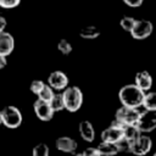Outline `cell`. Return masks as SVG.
Listing matches in <instances>:
<instances>
[{
  "label": "cell",
  "instance_id": "cell-1",
  "mask_svg": "<svg viewBox=\"0 0 156 156\" xmlns=\"http://www.w3.org/2000/svg\"><path fill=\"white\" fill-rule=\"evenodd\" d=\"M144 96H145V91H143L135 84H126L118 91V98L122 106L132 107V108L143 107Z\"/></svg>",
  "mask_w": 156,
  "mask_h": 156
},
{
  "label": "cell",
  "instance_id": "cell-2",
  "mask_svg": "<svg viewBox=\"0 0 156 156\" xmlns=\"http://www.w3.org/2000/svg\"><path fill=\"white\" fill-rule=\"evenodd\" d=\"M65 110L68 112H77L83 105V93L78 87H67L62 91Z\"/></svg>",
  "mask_w": 156,
  "mask_h": 156
},
{
  "label": "cell",
  "instance_id": "cell-3",
  "mask_svg": "<svg viewBox=\"0 0 156 156\" xmlns=\"http://www.w3.org/2000/svg\"><path fill=\"white\" fill-rule=\"evenodd\" d=\"M1 124H4L9 129H16L22 124L23 116L18 107L16 106H6L1 111Z\"/></svg>",
  "mask_w": 156,
  "mask_h": 156
},
{
  "label": "cell",
  "instance_id": "cell-4",
  "mask_svg": "<svg viewBox=\"0 0 156 156\" xmlns=\"http://www.w3.org/2000/svg\"><path fill=\"white\" fill-rule=\"evenodd\" d=\"M140 110L139 108H132V107H126L121 106L116 113H115V121L122 126H129V124H136L138 118L140 116Z\"/></svg>",
  "mask_w": 156,
  "mask_h": 156
},
{
  "label": "cell",
  "instance_id": "cell-5",
  "mask_svg": "<svg viewBox=\"0 0 156 156\" xmlns=\"http://www.w3.org/2000/svg\"><path fill=\"white\" fill-rule=\"evenodd\" d=\"M136 127L143 133H150L156 129V111L143 110L136 122Z\"/></svg>",
  "mask_w": 156,
  "mask_h": 156
},
{
  "label": "cell",
  "instance_id": "cell-6",
  "mask_svg": "<svg viewBox=\"0 0 156 156\" xmlns=\"http://www.w3.org/2000/svg\"><path fill=\"white\" fill-rule=\"evenodd\" d=\"M152 30H154V26H152L151 21L136 20L133 29L130 30V35H132V38H134L136 40H144L151 35Z\"/></svg>",
  "mask_w": 156,
  "mask_h": 156
},
{
  "label": "cell",
  "instance_id": "cell-7",
  "mask_svg": "<svg viewBox=\"0 0 156 156\" xmlns=\"http://www.w3.org/2000/svg\"><path fill=\"white\" fill-rule=\"evenodd\" d=\"M121 139H123V126L113 121L106 129L101 132V141L107 143H118Z\"/></svg>",
  "mask_w": 156,
  "mask_h": 156
},
{
  "label": "cell",
  "instance_id": "cell-8",
  "mask_svg": "<svg viewBox=\"0 0 156 156\" xmlns=\"http://www.w3.org/2000/svg\"><path fill=\"white\" fill-rule=\"evenodd\" d=\"M152 147V140L150 136L141 134L135 141L132 143L130 145V154L135 156H145L146 154L150 152Z\"/></svg>",
  "mask_w": 156,
  "mask_h": 156
},
{
  "label": "cell",
  "instance_id": "cell-9",
  "mask_svg": "<svg viewBox=\"0 0 156 156\" xmlns=\"http://www.w3.org/2000/svg\"><path fill=\"white\" fill-rule=\"evenodd\" d=\"M48 84L57 91H63L68 87V77L62 71H52L48 77Z\"/></svg>",
  "mask_w": 156,
  "mask_h": 156
},
{
  "label": "cell",
  "instance_id": "cell-10",
  "mask_svg": "<svg viewBox=\"0 0 156 156\" xmlns=\"http://www.w3.org/2000/svg\"><path fill=\"white\" fill-rule=\"evenodd\" d=\"M33 110H34L35 116H37L40 121H43V122L50 121V119L52 118L54 113H55V112L52 111L50 104L46 102V101H43V100H40V99H37V100L34 101V104H33Z\"/></svg>",
  "mask_w": 156,
  "mask_h": 156
},
{
  "label": "cell",
  "instance_id": "cell-11",
  "mask_svg": "<svg viewBox=\"0 0 156 156\" xmlns=\"http://www.w3.org/2000/svg\"><path fill=\"white\" fill-rule=\"evenodd\" d=\"M152 83V76L147 71H139L134 77V84L145 93L151 89Z\"/></svg>",
  "mask_w": 156,
  "mask_h": 156
},
{
  "label": "cell",
  "instance_id": "cell-12",
  "mask_svg": "<svg viewBox=\"0 0 156 156\" xmlns=\"http://www.w3.org/2000/svg\"><path fill=\"white\" fill-rule=\"evenodd\" d=\"M55 146H56L57 150H60L62 152L71 154L73 151H77L78 143L71 136H60L58 139H56Z\"/></svg>",
  "mask_w": 156,
  "mask_h": 156
},
{
  "label": "cell",
  "instance_id": "cell-13",
  "mask_svg": "<svg viewBox=\"0 0 156 156\" xmlns=\"http://www.w3.org/2000/svg\"><path fill=\"white\" fill-rule=\"evenodd\" d=\"M78 130H79V135L84 141L93 143L95 140V129L90 121H87V119L82 121L78 126Z\"/></svg>",
  "mask_w": 156,
  "mask_h": 156
},
{
  "label": "cell",
  "instance_id": "cell-14",
  "mask_svg": "<svg viewBox=\"0 0 156 156\" xmlns=\"http://www.w3.org/2000/svg\"><path fill=\"white\" fill-rule=\"evenodd\" d=\"M13 49H15L13 37L7 32L0 33V54L4 56H9L13 51Z\"/></svg>",
  "mask_w": 156,
  "mask_h": 156
},
{
  "label": "cell",
  "instance_id": "cell-15",
  "mask_svg": "<svg viewBox=\"0 0 156 156\" xmlns=\"http://www.w3.org/2000/svg\"><path fill=\"white\" fill-rule=\"evenodd\" d=\"M96 149H98V151L100 152L101 156H115V155H117L119 152L118 147H117V144L107 143V141H101L98 145Z\"/></svg>",
  "mask_w": 156,
  "mask_h": 156
},
{
  "label": "cell",
  "instance_id": "cell-16",
  "mask_svg": "<svg viewBox=\"0 0 156 156\" xmlns=\"http://www.w3.org/2000/svg\"><path fill=\"white\" fill-rule=\"evenodd\" d=\"M141 135V132L136 127V124H129V126H123V138L127 139L130 144L135 141L139 136Z\"/></svg>",
  "mask_w": 156,
  "mask_h": 156
},
{
  "label": "cell",
  "instance_id": "cell-17",
  "mask_svg": "<svg viewBox=\"0 0 156 156\" xmlns=\"http://www.w3.org/2000/svg\"><path fill=\"white\" fill-rule=\"evenodd\" d=\"M100 35V30L95 26H87L79 30V37L83 39H95Z\"/></svg>",
  "mask_w": 156,
  "mask_h": 156
},
{
  "label": "cell",
  "instance_id": "cell-18",
  "mask_svg": "<svg viewBox=\"0 0 156 156\" xmlns=\"http://www.w3.org/2000/svg\"><path fill=\"white\" fill-rule=\"evenodd\" d=\"M51 108L54 112H58L65 110V101H63V96L62 93H55L54 96L51 98V100L49 101Z\"/></svg>",
  "mask_w": 156,
  "mask_h": 156
},
{
  "label": "cell",
  "instance_id": "cell-19",
  "mask_svg": "<svg viewBox=\"0 0 156 156\" xmlns=\"http://www.w3.org/2000/svg\"><path fill=\"white\" fill-rule=\"evenodd\" d=\"M143 107H144V110L156 111V91L145 93L144 101H143Z\"/></svg>",
  "mask_w": 156,
  "mask_h": 156
},
{
  "label": "cell",
  "instance_id": "cell-20",
  "mask_svg": "<svg viewBox=\"0 0 156 156\" xmlns=\"http://www.w3.org/2000/svg\"><path fill=\"white\" fill-rule=\"evenodd\" d=\"M50 149L45 143L37 144L32 150V156H49Z\"/></svg>",
  "mask_w": 156,
  "mask_h": 156
},
{
  "label": "cell",
  "instance_id": "cell-21",
  "mask_svg": "<svg viewBox=\"0 0 156 156\" xmlns=\"http://www.w3.org/2000/svg\"><path fill=\"white\" fill-rule=\"evenodd\" d=\"M135 18H133V17H130V16H124V17H122L121 18V21H119V26L122 27V29L123 30H126V32H129L130 33V30L133 29V27H134V23H135Z\"/></svg>",
  "mask_w": 156,
  "mask_h": 156
},
{
  "label": "cell",
  "instance_id": "cell-22",
  "mask_svg": "<svg viewBox=\"0 0 156 156\" xmlns=\"http://www.w3.org/2000/svg\"><path fill=\"white\" fill-rule=\"evenodd\" d=\"M54 89L49 85V84H45V87L43 88V90L39 93V95H38V99H40V100H43V101H46V102H49L50 100H51V98L54 96Z\"/></svg>",
  "mask_w": 156,
  "mask_h": 156
},
{
  "label": "cell",
  "instance_id": "cell-23",
  "mask_svg": "<svg viewBox=\"0 0 156 156\" xmlns=\"http://www.w3.org/2000/svg\"><path fill=\"white\" fill-rule=\"evenodd\" d=\"M57 50L62 54V55H68L72 52V44L66 40V39H61L57 43Z\"/></svg>",
  "mask_w": 156,
  "mask_h": 156
},
{
  "label": "cell",
  "instance_id": "cell-24",
  "mask_svg": "<svg viewBox=\"0 0 156 156\" xmlns=\"http://www.w3.org/2000/svg\"><path fill=\"white\" fill-rule=\"evenodd\" d=\"M45 84L46 83H44L43 80H40V79H35V80H33L32 83H30V85H29V89H30V91L33 93V94H35L37 96L39 95V93L43 90V88L45 87Z\"/></svg>",
  "mask_w": 156,
  "mask_h": 156
},
{
  "label": "cell",
  "instance_id": "cell-25",
  "mask_svg": "<svg viewBox=\"0 0 156 156\" xmlns=\"http://www.w3.org/2000/svg\"><path fill=\"white\" fill-rule=\"evenodd\" d=\"M117 144V147H118V151L119 152H130V143L127 140V139H121L118 143H116Z\"/></svg>",
  "mask_w": 156,
  "mask_h": 156
},
{
  "label": "cell",
  "instance_id": "cell-26",
  "mask_svg": "<svg viewBox=\"0 0 156 156\" xmlns=\"http://www.w3.org/2000/svg\"><path fill=\"white\" fill-rule=\"evenodd\" d=\"M21 0H0V7L2 9H13L18 6Z\"/></svg>",
  "mask_w": 156,
  "mask_h": 156
},
{
  "label": "cell",
  "instance_id": "cell-27",
  "mask_svg": "<svg viewBox=\"0 0 156 156\" xmlns=\"http://www.w3.org/2000/svg\"><path fill=\"white\" fill-rule=\"evenodd\" d=\"M123 2L129 7H139L143 5L144 0H123Z\"/></svg>",
  "mask_w": 156,
  "mask_h": 156
},
{
  "label": "cell",
  "instance_id": "cell-28",
  "mask_svg": "<svg viewBox=\"0 0 156 156\" xmlns=\"http://www.w3.org/2000/svg\"><path fill=\"white\" fill-rule=\"evenodd\" d=\"M83 155L84 156H101L96 147H88V149H85L83 151Z\"/></svg>",
  "mask_w": 156,
  "mask_h": 156
},
{
  "label": "cell",
  "instance_id": "cell-29",
  "mask_svg": "<svg viewBox=\"0 0 156 156\" xmlns=\"http://www.w3.org/2000/svg\"><path fill=\"white\" fill-rule=\"evenodd\" d=\"M6 65H7L6 56H4V55H1V54H0V69L5 68V67H6Z\"/></svg>",
  "mask_w": 156,
  "mask_h": 156
},
{
  "label": "cell",
  "instance_id": "cell-30",
  "mask_svg": "<svg viewBox=\"0 0 156 156\" xmlns=\"http://www.w3.org/2000/svg\"><path fill=\"white\" fill-rule=\"evenodd\" d=\"M5 28H6V20H5V17L0 16V33L5 32V30H4Z\"/></svg>",
  "mask_w": 156,
  "mask_h": 156
},
{
  "label": "cell",
  "instance_id": "cell-31",
  "mask_svg": "<svg viewBox=\"0 0 156 156\" xmlns=\"http://www.w3.org/2000/svg\"><path fill=\"white\" fill-rule=\"evenodd\" d=\"M69 156H84L83 152H78V151H73L69 154Z\"/></svg>",
  "mask_w": 156,
  "mask_h": 156
},
{
  "label": "cell",
  "instance_id": "cell-32",
  "mask_svg": "<svg viewBox=\"0 0 156 156\" xmlns=\"http://www.w3.org/2000/svg\"><path fill=\"white\" fill-rule=\"evenodd\" d=\"M0 124H1V112H0Z\"/></svg>",
  "mask_w": 156,
  "mask_h": 156
},
{
  "label": "cell",
  "instance_id": "cell-33",
  "mask_svg": "<svg viewBox=\"0 0 156 156\" xmlns=\"http://www.w3.org/2000/svg\"><path fill=\"white\" fill-rule=\"evenodd\" d=\"M152 156H156V151H155V152H154V155H152Z\"/></svg>",
  "mask_w": 156,
  "mask_h": 156
}]
</instances>
